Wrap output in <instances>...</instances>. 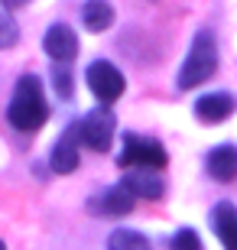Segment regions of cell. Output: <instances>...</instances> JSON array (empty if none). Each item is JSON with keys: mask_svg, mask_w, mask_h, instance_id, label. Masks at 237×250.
Segmentation results:
<instances>
[{"mask_svg": "<svg viewBox=\"0 0 237 250\" xmlns=\"http://www.w3.org/2000/svg\"><path fill=\"white\" fill-rule=\"evenodd\" d=\"M7 121L13 130H23V133H33L49 121L46 91H43V82L36 75H23L13 84V98L7 104Z\"/></svg>", "mask_w": 237, "mask_h": 250, "instance_id": "1", "label": "cell"}, {"mask_svg": "<svg viewBox=\"0 0 237 250\" xmlns=\"http://www.w3.org/2000/svg\"><path fill=\"white\" fill-rule=\"evenodd\" d=\"M218 68V42H215V33L211 29H198L195 39H192V49L182 62V72H179V88L189 91V88H198L201 82H208Z\"/></svg>", "mask_w": 237, "mask_h": 250, "instance_id": "2", "label": "cell"}, {"mask_svg": "<svg viewBox=\"0 0 237 250\" xmlns=\"http://www.w3.org/2000/svg\"><path fill=\"white\" fill-rule=\"evenodd\" d=\"M120 169H146V172H159L169 163L166 149L153 137H137V133H124V149L117 156Z\"/></svg>", "mask_w": 237, "mask_h": 250, "instance_id": "3", "label": "cell"}, {"mask_svg": "<svg viewBox=\"0 0 237 250\" xmlns=\"http://www.w3.org/2000/svg\"><path fill=\"white\" fill-rule=\"evenodd\" d=\"M78 130V143L94 153H108L110 143H114V130H117V121H114V114L110 107H94L91 114H85L82 121L75 124Z\"/></svg>", "mask_w": 237, "mask_h": 250, "instance_id": "4", "label": "cell"}, {"mask_svg": "<svg viewBox=\"0 0 237 250\" xmlns=\"http://www.w3.org/2000/svg\"><path fill=\"white\" fill-rule=\"evenodd\" d=\"M88 88H91V94L98 98L101 104H104V107H110V104L124 94L127 82H124V75H120L117 65H110V62H104V59H98V62L88 65Z\"/></svg>", "mask_w": 237, "mask_h": 250, "instance_id": "5", "label": "cell"}, {"mask_svg": "<svg viewBox=\"0 0 237 250\" xmlns=\"http://www.w3.org/2000/svg\"><path fill=\"white\" fill-rule=\"evenodd\" d=\"M43 49H46V56L52 59L55 65H68L78 56V36L72 33V26L52 23V26L46 29V36H43Z\"/></svg>", "mask_w": 237, "mask_h": 250, "instance_id": "6", "label": "cell"}, {"mask_svg": "<svg viewBox=\"0 0 237 250\" xmlns=\"http://www.w3.org/2000/svg\"><path fill=\"white\" fill-rule=\"evenodd\" d=\"M133 202H137V198L117 182V186H110V188L94 195L91 202H88V211L101 214V218H124V214L133 211Z\"/></svg>", "mask_w": 237, "mask_h": 250, "instance_id": "7", "label": "cell"}, {"mask_svg": "<svg viewBox=\"0 0 237 250\" xmlns=\"http://www.w3.org/2000/svg\"><path fill=\"white\" fill-rule=\"evenodd\" d=\"M78 146H82V143H78V130H75V124H72L62 137L55 140L52 156H49V169L59 172V176L75 172V169H78Z\"/></svg>", "mask_w": 237, "mask_h": 250, "instance_id": "8", "label": "cell"}, {"mask_svg": "<svg viewBox=\"0 0 237 250\" xmlns=\"http://www.w3.org/2000/svg\"><path fill=\"white\" fill-rule=\"evenodd\" d=\"M234 107H237V101L228 91H215V94H205V98L195 101V117L201 124H221L234 114Z\"/></svg>", "mask_w": 237, "mask_h": 250, "instance_id": "9", "label": "cell"}, {"mask_svg": "<svg viewBox=\"0 0 237 250\" xmlns=\"http://www.w3.org/2000/svg\"><path fill=\"white\" fill-rule=\"evenodd\" d=\"M120 186L127 188L133 198H150V202L163 198V192H166V182L159 179V172H146V169H130L127 176L120 179Z\"/></svg>", "mask_w": 237, "mask_h": 250, "instance_id": "10", "label": "cell"}, {"mask_svg": "<svg viewBox=\"0 0 237 250\" xmlns=\"http://www.w3.org/2000/svg\"><path fill=\"white\" fill-rule=\"evenodd\" d=\"M211 228H215V234H218L221 247L237 250V208L231 202L215 205V211H211Z\"/></svg>", "mask_w": 237, "mask_h": 250, "instance_id": "11", "label": "cell"}, {"mask_svg": "<svg viewBox=\"0 0 237 250\" xmlns=\"http://www.w3.org/2000/svg\"><path fill=\"white\" fill-rule=\"evenodd\" d=\"M208 176L218 179V182H234L237 179V146L231 143H221L208 153Z\"/></svg>", "mask_w": 237, "mask_h": 250, "instance_id": "12", "label": "cell"}, {"mask_svg": "<svg viewBox=\"0 0 237 250\" xmlns=\"http://www.w3.org/2000/svg\"><path fill=\"white\" fill-rule=\"evenodd\" d=\"M82 23L91 33H104L114 23V7H110L108 0H88L82 7Z\"/></svg>", "mask_w": 237, "mask_h": 250, "instance_id": "13", "label": "cell"}, {"mask_svg": "<svg viewBox=\"0 0 237 250\" xmlns=\"http://www.w3.org/2000/svg\"><path fill=\"white\" fill-rule=\"evenodd\" d=\"M108 250H153L140 231H130V228H117V231L108 237Z\"/></svg>", "mask_w": 237, "mask_h": 250, "instance_id": "14", "label": "cell"}, {"mask_svg": "<svg viewBox=\"0 0 237 250\" xmlns=\"http://www.w3.org/2000/svg\"><path fill=\"white\" fill-rule=\"evenodd\" d=\"M20 42V26L13 23L10 10L0 3V49H13Z\"/></svg>", "mask_w": 237, "mask_h": 250, "instance_id": "15", "label": "cell"}, {"mask_svg": "<svg viewBox=\"0 0 237 250\" xmlns=\"http://www.w3.org/2000/svg\"><path fill=\"white\" fill-rule=\"evenodd\" d=\"M52 84H55V94H59V98H72L75 82H72V72H68L65 65H55L52 68Z\"/></svg>", "mask_w": 237, "mask_h": 250, "instance_id": "16", "label": "cell"}, {"mask_svg": "<svg viewBox=\"0 0 237 250\" xmlns=\"http://www.w3.org/2000/svg\"><path fill=\"white\" fill-rule=\"evenodd\" d=\"M172 250H205L201 247V237L192 228H182V231H175L172 237Z\"/></svg>", "mask_w": 237, "mask_h": 250, "instance_id": "17", "label": "cell"}, {"mask_svg": "<svg viewBox=\"0 0 237 250\" xmlns=\"http://www.w3.org/2000/svg\"><path fill=\"white\" fill-rule=\"evenodd\" d=\"M3 7H23V3H29V0H0Z\"/></svg>", "mask_w": 237, "mask_h": 250, "instance_id": "18", "label": "cell"}, {"mask_svg": "<svg viewBox=\"0 0 237 250\" xmlns=\"http://www.w3.org/2000/svg\"><path fill=\"white\" fill-rule=\"evenodd\" d=\"M0 250H7V247H3V241H0Z\"/></svg>", "mask_w": 237, "mask_h": 250, "instance_id": "19", "label": "cell"}]
</instances>
